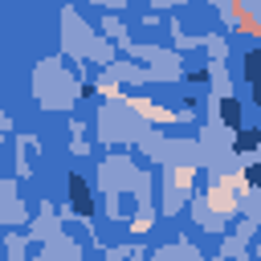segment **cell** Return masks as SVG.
Masks as SVG:
<instances>
[{"label": "cell", "instance_id": "6da1fadb", "mask_svg": "<svg viewBox=\"0 0 261 261\" xmlns=\"http://www.w3.org/2000/svg\"><path fill=\"white\" fill-rule=\"evenodd\" d=\"M69 192H73V196H69V200H73V208H77L82 216H90V212H94V204H90V188H86V179H82V175H69Z\"/></svg>", "mask_w": 261, "mask_h": 261}, {"label": "cell", "instance_id": "7a4b0ae2", "mask_svg": "<svg viewBox=\"0 0 261 261\" xmlns=\"http://www.w3.org/2000/svg\"><path fill=\"white\" fill-rule=\"evenodd\" d=\"M220 114H224L228 126H241V106H237V98H228V102L220 106Z\"/></svg>", "mask_w": 261, "mask_h": 261}, {"label": "cell", "instance_id": "3957f363", "mask_svg": "<svg viewBox=\"0 0 261 261\" xmlns=\"http://www.w3.org/2000/svg\"><path fill=\"white\" fill-rule=\"evenodd\" d=\"M253 143H257V135H241V139H237V147H241V151H249Z\"/></svg>", "mask_w": 261, "mask_h": 261}]
</instances>
